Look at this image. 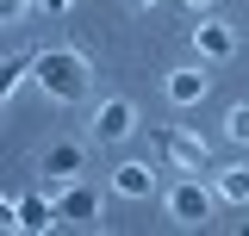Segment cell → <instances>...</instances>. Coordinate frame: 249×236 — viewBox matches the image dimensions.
<instances>
[{
    "instance_id": "10",
    "label": "cell",
    "mask_w": 249,
    "mask_h": 236,
    "mask_svg": "<svg viewBox=\"0 0 249 236\" xmlns=\"http://www.w3.org/2000/svg\"><path fill=\"white\" fill-rule=\"evenodd\" d=\"M206 87H212L206 68H175V75H168V100H175V106H199Z\"/></svg>"
},
{
    "instance_id": "12",
    "label": "cell",
    "mask_w": 249,
    "mask_h": 236,
    "mask_svg": "<svg viewBox=\"0 0 249 236\" xmlns=\"http://www.w3.org/2000/svg\"><path fill=\"white\" fill-rule=\"evenodd\" d=\"M31 75V56H0V106L13 100V87Z\"/></svg>"
},
{
    "instance_id": "16",
    "label": "cell",
    "mask_w": 249,
    "mask_h": 236,
    "mask_svg": "<svg viewBox=\"0 0 249 236\" xmlns=\"http://www.w3.org/2000/svg\"><path fill=\"white\" fill-rule=\"evenodd\" d=\"M187 6H193V13H212V0H187Z\"/></svg>"
},
{
    "instance_id": "15",
    "label": "cell",
    "mask_w": 249,
    "mask_h": 236,
    "mask_svg": "<svg viewBox=\"0 0 249 236\" xmlns=\"http://www.w3.org/2000/svg\"><path fill=\"white\" fill-rule=\"evenodd\" d=\"M75 0H37V13H69Z\"/></svg>"
},
{
    "instance_id": "2",
    "label": "cell",
    "mask_w": 249,
    "mask_h": 236,
    "mask_svg": "<svg viewBox=\"0 0 249 236\" xmlns=\"http://www.w3.org/2000/svg\"><path fill=\"white\" fill-rule=\"evenodd\" d=\"M212 205H218V193H212L199 174H181L168 193H162V211H168L175 224H187V230H193V224H206V218H212Z\"/></svg>"
},
{
    "instance_id": "5",
    "label": "cell",
    "mask_w": 249,
    "mask_h": 236,
    "mask_svg": "<svg viewBox=\"0 0 249 236\" xmlns=\"http://www.w3.org/2000/svg\"><path fill=\"white\" fill-rule=\"evenodd\" d=\"M131 131H137V106H131V100H106V106L93 112V137H100V143H119Z\"/></svg>"
},
{
    "instance_id": "14",
    "label": "cell",
    "mask_w": 249,
    "mask_h": 236,
    "mask_svg": "<svg viewBox=\"0 0 249 236\" xmlns=\"http://www.w3.org/2000/svg\"><path fill=\"white\" fill-rule=\"evenodd\" d=\"M31 13H37V0H0V25H19Z\"/></svg>"
},
{
    "instance_id": "4",
    "label": "cell",
    "mask_w": 249,
    "mask_h": 236,
    "mask_svg": "<svg viewBox=\"0 0 249 236\" xmlns=\"http://www.w3.org/2000/svg\"><path fill=\"white\" fill-rule=\"evenodd\" d=\"M81 168H88V149L81 143H50L37 155V174L44 180H81Z\"/></svg>"
},
{
    "instance_id": "18",
    "label": "cell",
    "mask_w": 249,
    "mask_h": 236,
    "mask_svg": "<svg viewBox=\"0 0 249 236\" xmlns=\"http://www.w3.org/2000/svg\"><path fill=\"white\" fill-rule=\"evenodd\" d=\"M131 6H156V0H131Z\"/></svg>"
},
{
    "instance_id": "6",
    "label": "cell",
    "mask_w": 249,
    "mask_h": 236,
    "mask_svg": "<svg viewBox=\"0 0 249 236\" xmlns=\"http://www.w3.org/2000/svg\"><path fill=\"white\" fill-rule=\"evenodd\" d=\"M193 50H199L206 62H231L237 56V31L218 25V19H199V25H193Z\"/></svg>"
},
{
    "instance_id": "17",
    "label": "cell",
    "mask_w": 249,
    "mask_h": 236,
    "mask_svg": "<svg viewBox=\"0 0 249 236\" xmlns=\"http://www.w3.org/2000/svg\"><path fill=\"white\" fill-rule=\"evenodd\" d=\"M0 224H13V205H6V199H0Z\"/></svg>"
},
{
    "instance_id": "1",
    "label": "cell",
    "mask_w": 249,
    "mask_h": 236,
    "mask_svg": "<svg viewBox=\"0 0 249 236\" xmlns=\"http://www.w3.org/2000/svg\"><path fill=\"white\" fill-rule=\"evenodd\" d=\"M31 81L50 93V100H62V106H75V100H88V87H93V68H88V56L81 50H37L31 56Z\"/></svg>"
},
{
    "instance_id": "8",
    "label": "cell",
    "mask_w": 249,
    "mask_h": 236,
    "mask_svg": "<svg viewBox=\"0 0 249 236\" xmlns=\"http://www.w3.org/2000/svg\"><path fill=\"white\" fill-rule=\"evenodd\" d=\"M56 218L62 224H93V218H100V193L81 186V180H69V193L56 199Z\"/></svg>"
},
{
    "instance_id": "9",
    "label": "cell",
    "mask_w": 249,
    "mask_h": 236,
    "mask_svg": "<svg viewBox=\"0 0 249 236\" xmlns=\"http://www.w3.org/2000/svg\"><path fill=\"white\" fill-rule=\"evenodd\" d=\"M112 193H119V199H150L156 174L143 168V162H119V168H112Z\"/></svg>"
},
{
    "instance_id": "7",
    "label": "cell",
    "mask_w": 249,
    "mask_h": 236,
    "mask_svg": "<svg viewBox=\"0 0 249 236\" xmlns=\"http://www.w3.org/2000/svg\"><path fill=\"white\" fill-rule=\"evenodd\" d=\"M62 218H56V199H37V193H25L19 205H13V230H25V236H44V230H56Z\"/></svg>"
},
{
    "instance_id": "13",
    "label": "cell",
    "mask_w": 249,
    "mask_h": 236,
    "mask_svg": "<svg viewBox=\"0 0 249 236\" xmlns=\"http://www.w3.org/2000/svg\"><path fill=\"white\" fill-rule=\"evenodd\" d=\"M224 131H231V143H243V149H249V100H243V106H231Z\"/></svg>"
},
{
    "instance_id": "3",
    "label": "cell",
    "mask_w": 249,
    "mask_h": 236,
    "mask_svg": "<svg viewBox=\"0 0 249 236\" xmlns=\"http://www.w3.org/2000/svg\"><path fill=\"white\" fill-rule=\"evenodd\" d=\"M156 149H162V155H168V162H175L181 174H206V168H212V149L199 143L193 131H175V124H168V131L156 137Z\"/></svg>"
},
{
    "instance_id": "11",
    "label": "cell",
    "mask_w": 249,
    "mask_h": 236,
    "mask_svg": "<svg viewBox=\"0 0 249 236\" xmlns=\"http://www.w3.org/2000/svg\"><path fill=\"white\" fill-rule=\"evenodd\" d=\"M212 193L224 199V205H249V168H218Z\"/></svg>"
}]
</instances>
